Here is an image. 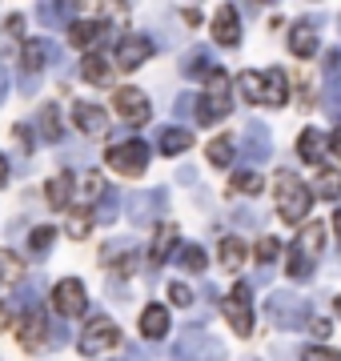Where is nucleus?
<instances>
[{
    "mask_svg": "<svg viewBox=\"0 0 341 361\" xmlns=\"http://www.w3.org/2000/svg\"><path fill=\"white\" fill-rule=\"evenodd\" d=\"M333 229H337V241H341V213L333 217Z\"/></svg>",
    "mask_w": 341,
    "mask_h": 361,
    "instance_id": "4d7b16f0",
    "label": "nucleus"
},
{
    "mask_svg": "<svg viewBox=\"0 0 341 361\" xmlns=\"http://www.w3.org/2000/svg\"><path fill=\"white\" fill-rule=\"evenodd\" d=\"M56 233L49 229V225H40V229H32V237H28V249H32V257H44L49 249H53Z\"/></svg>",
    "mask_w": 341,
    "mask_h": 361,
    "instance_id": "c9c22d12",
    "label": "nucleus"
},
{
    "mask_svg": "<svg viewBox=\"0 0 341 361\" xmlns=\"http://www.w3.org/2000/svg\"><path fill=\"white\" fill-rule=\"evenodd\" d=\"M132 253H137V249H132L129 241H108V245L101 249V261H105V265H117L120 273H129L132 265H137V257H132Z\"/></svg>",
    "mask_w": 341,
    "mask_h": 361,
    "instance_id": "4be33fe9",
    "label": "nucleus"
},
{
    "mask_svg": "<svg viewBox=\"0 0 341 361\" xmlns=\"http://www.w3.org/2000/svg\"><path fill=\"white\" fill-rule=\"evenodd\" d=\"M181 73H185V77H205V80H209L213 73H217V65H213V52L209 49H193L189 56H185Z\"/></svg>",
    "mask_w": 341,
    "mask_h": 361,
    "instance_id": "5701e85b",
    "label": "nucleus"
},
{
    "mask_svg": "<svg viewBox=\"0 0 341 361\" xmlns=\"http://www.w3.org/2000/svg\"><path fill=\"white\" fill-rule=\"evenodd\" d=\"M120 361H144V353H141V349H129V353H125Z\"/></svg>",
    "mask_w": 341,
    "mask_h": 361,
    "instance_id": "5fc2aeb1",
    "label": "nucleus"
},
{
    "mask_svg": "<svg viewBox=\"0 0 341 361\" xmlns=\"http://www.w3.org/2000/svg\"><path fill=\"white\" fill-rule=\"evenodd\" d=\"M326 113L333 116V121H341V77H333L326 85Z\"/></svg>",
    "mask_w": 341,
    "mask_h": 361,
    "instance_id": "ea45409f",
    "label": "nucleus"
},
{
    "mask_svg": "<svg viewBox=\"0 0 341 361\" xmlns=\"http://www.w3.org/2000/svg\"><path fill=\"white\" fill-rule=\"evenodd\" d=\"M77 193H80V201H101V197H105V180H101V173H85Z\"/></svg>",
    "mask_w": 341,
    "mask_h": 361,
    "instance_id": "f704fd0d",
    "label": "nucleus"
},
{
    "mask_svg": "<svg viewBox=\"0 0 341 361\" xmlns=\"http://www.w3.org/2000/svg\"><path fill=\"white\" fill-rule=\"evenodd\" d=\"M289 52H293V56H302V61H314V56H317V28L309 25V20L289 25Z\"/></svg>",
    "mask_w": 341,
    "mask_h": 361,
    "instance_id": "f3484780",
    "label": "nucleus"
},
{
    "mask_svg": "<svg viewBox=\"0 0 341 361\" xmlns=\"http://www.w3.org/2000/svg\"><path fill=\"white\" fill-rule=\"evenodd\" d=\"M20 28H25V20H20V16H8V25H4V32H8V37H20Z\"/></svg>",
    "mask_w": 341,
    "mask_h": 361,
    "instance_id": "09e8293b",
    "label": "nucleus"
},
{
    "mask_svg": "<svg viewBox=\"0 0 341 361\" xmlns=\"http://www.w3.org/2000/svg\"><path fill=\"white\" fill-rule=\"evenodd\" d=\"M225 317H229L237 337L253 334V289L249 285H233L229 289V297H225Z\"/></svg>",
    "mask_w": 341,
    "mask_h": 361,
    "instance_id": "6e6552de",
    "label": "nucleus"
},
{
    "mask_svg": "<svg viewBox=\"0 0 341 361\" xmlns=\"http://www.w3.org/2000/svg\"><path fill=\"white\" fill-rule=\"evenodd\" d=\"M337 317H341V297H337Z\"/></svg>",
    "mask_w": 341,
    "mask_h": 361,
    "instance_id": "13d9d810",
    "label": "nucleus"
},
{
    "mask_svg": "<svg viewBox=\"0 0 341 361\" xmlns=\"http://www.w3.org/2000/svg\"><path fill=\"white\" fill-rule=\"evenodd\" d=\"M277 257H281V241H277V237H261V245H257V261H261V265H273Z\"/></svg>",
    "mask_w": 341,
    "mask_h": 361,
    "instance_id": "a19ab883",
    "label": "nucleus"
},
{
    "mask_svg": "<svg viewBox=\"0 0 341 361\" xmlns=\"http://www.w3.org/2000/svg\"><path fill=\"white\" fill-rule=\"evenodd\" d=\"M209 161L217 169L233 165V141H229V137H213V141H209Z\"/></svg>",
    "mask_w": 341,
    "mask_h": 361,
    "instance_id": "72a5a7b5",
    "label": "nucleus"
},
{
    "mask_svg": "<svg viewBox=\"0 0 341 361\" xmlns=\"http://www.w3.org/2000/svg\"><path fill=\"white\" fill-rule=\"evenodd\" d=\"M73 173H56L53 180H49V189H44V197H49V205L53 209H65L68 201H73Z\"/></svg>",
    "mask_w": 341,
    "mask_h": 361,
    "instance_id": "393cba45",
    "label": "nucleus"
},
{
    "mask_svg": "<svg viewBox=\"0 0 341 361\" xmlns=\"http://www.w3.org/2000/svg\"><path fill=\"white\" fill-rule=\"evenodd\" d=\"M113 109H117L125 121H129L132 129L137 125H149V116H153V104H149V97H144L141 89H113Z\"/></svg>",
    "mask_w": 341,
    "mask_h": 361,
    "instance_id": "1a4fd4ad",
    "label": "nucleus"
},
{
    "mask_svg": "<svg viewBox=\"0 0 341 361\" xmlns=\"http://www.w3.org/2000/svg\"><path fill=\"white\" fill-rule=\"evenodd\" d=\"M8 185V161H4V153H0V189Z\"/></svg>",
    "mask_w": 341,
    "mask_h": 361,
    "instance_id": "603ef678",
    "label": "nucleus"
},
{
    "mask_svg": "<svg viewBox=\"0 0 341 361\" xmlns=\"http://www.w3.org/2000/svg\"><path fill=\"white\" fill-rule=\"evenodd\" d=\"M173 113H177V116H193V113H197V101H193V97L185 92V97H177V104H173Z\"/></svg>",
    "mask_w": 341,
    "mask_h": 361,
    "instance_id": "49530a36",
    "label": "nucleus"
},
{
    "mask_svg": "<svg viewBox=\"0 0 341 361\" xmlns=\"http://www.w3.org/2000/svg\"><path fill=\"white\" fill-rule=\"evenodd\" d=\"M77 349L85 357H97V353H105V349H120V329L113 317H92L85 329H80V341Z\"/></svg>",
    "mask_w": 341,
    "mask_h": 361,
    "instance_id": "423d86ee",
    "label": "nucleus"
},
{
    "mask_svg": "<svg viewBox=\"0 0 341 361\" xmlns=\"http://www.w3.org/2000/svg\"><path fill=\"white\" fill-rule=\"evenodd\" d=\"M85 305H89V297H85V285H80L77 277L56 281V289H53V310L61 313V317H80V313H85Z\"/></svg>",
    "mask_w": 341,
    "mask_h": 361,
    "instance_id": "f8f14e48",
    "label": "nucleus"
},
{
    "mask_svg": "<svg viewBox=\"0 0 341 361\" xmlns=\"http://www.w3.org/2000/svg\"><path fill=\"white\" fill-rule=\"evenodd\" d=\"M245 253H249V249L241 245L237 237H225V241H221V253H217V261H221V269H225V273H237L241 265H245Z\"/></svg>",
    "mask_w": 341,
    "mask_h": 361,
    "instance_id": "bb28decb",
    "label": "nucleus"
},
{
    "mask_svg": "<svg viewBox=\"0 0 341 361\" xmlns=\"http://www.w3.org/2000/svg\"><path fill=\"white\" fill-rule=\"evenodd\" d=\"M305 361H341V353H337V349H321V345H314V349H305Z\"/></svg>",
    "mask_w": 341,
    "mask_h": 361,
    "instance_id": "a18cd8bd",
    "label": "nucleus"
},
{
    "mask_svg": "<svg viewBox=\"0 0 341 361\" xmlns=\"http://www.w3.org/2000/svg\"><path fill=\"white\" fill-rule=\"evenodd\" d=\"M149 56H153V40H144V37H125V40L117 44V61H113V65L125 68V73H132V68H141Z\"/></svg>",
    "mask_w": 341,
    "mask_h": 361,
    "instance_id": "ddd939ff",
    "label": "nucleus"
},
{
    "mask_svg": "<svg viewBox=\"0 0 341 361\" xmlns=\"http://www.w3.org/2000/svg\"><path fill=\"white\" fill-rule=\"evenodd\" d=\"M13 325V305H0V329H8Z\"/></svg>",
    "mask_w": 341,
    "mask_h": 361,
    "instance_id": "3c124183",
    "label": "nucleus"
},
{
    "mask_svg": "<svg viewBox=\"0 0 341 361\" xmlns=\"http://www.w3.org/2000/svg\"><path fill=\"white\" fill-rule=\"evenodd\" d=\"M141 334L149 337V341H161V337L169 334V310H165V305H144Z\"/></svg>",
    "mask_w": 341,
    "mask_h": 361,
    "instance_id": "6ab92c4d",
    "label": "nucleus"
},
{
    "mask_svg": "<svg viewBox=\"0 0 341 361\" xmlns=\"http://www.w3.org/2000/svg\"><path fill=\"white\" fill-rule=\"evenodd\" d=\"M169 205V197L165 189H144V193H132L129 197V221L132 225H149V221H157Z\"/></svg>",
    "mask_w": 341,
    "mask_h": 361,
    "instance_id": "9b49d317",
    "label": "nucleus"
},
{
    "mask_svg": "<svg viewBox=\"0 0 341 361\" xmlns=\"http://www.w3.org/2000/svg\"><path fill=\"white\" fill-rule=\"evenodd\" d=\"M89 229H92V213L77 209V213L68 217V237H73V241H80V237H89Z\"/></svg>",
    "mask_w": 341,
    "mask_h": 361,
    "instance_id": "58836bf2",
    "label": "nucleus"
},
{
    "mask_svg": "<svg viewBox=\"0 0 341 361\" xmlns=\"http://www.w3.org/2000/svg\"><path fill=\"white\" fill-rule=\"evenodd\" d=\"M237 89H241V97L249 104H261V77L257 73H241L237 77Z\"/></svg>",
    "mask_w": 341,
    "mask_h": 361,
    "instance_id": "e433bc0d",
    "label": "nucleus"
},
{
    "mask_svg": "<svg viewBox=\"0 0 341 361\" xmlns=\"http://www.w3.org/2000/svg\"><path fill=\"white\" fill-rule=\"evenodd\" d=\"M101 37H105V25H101V20H77V25L68 28V40H73L77 49H92Z\"/></svg>",
    "mask_w": 341,
    "mask_h": 361,
    "instance_id": "b1692460",
    "label": "nucleus"
},
{
    "mask_svg": "<svg viewBox=\"0 0 341 361\" xmlns=\"http://www.w3.org/2000/svg\"><path fill=\"white\" fill-rule=\"evenodd\" d=\"M4 92H8V73L0 68V104H4Z\"/></svg>",
    "mask_w": 341,
    "mask_h": 361,
    "instance_id": "864d4df0",
    "label": "nucleus"
},
{
    "mask_svg": "<svg viewBox=\"0 0 341 361\" xmlns=\"http://www.w3.org/2000/svg\"><path fill=\"white\" fill-rule=\"evenodd\" d=\"M229 113H233V80L217 68L209 77V85H205V92L197 97V121L201 125H217Z\"/></svg>",
    "mask_w": 341,
    "mask_h": 361,
    "instance_id": "f03ea898",
    "label": "nucleus"
},
{
    "mask_svg": "<svg viewBox=\"0 0 341 361\" xmlns=\"http://www.w3.org/2000/svg\"><path fill=\"white\" fill-rule=\"evenodd\" d=\"M117 217V193H108L105 189V197H101V213H97V221H113Z\"/></svg>",
    "mask_w": 341,
    "mask_h": 361,
    "instance_id": "37998d69",
    "label": "nucleus"
},
{
    "mask_svg": "<svg viewBox=\"0 0 341 361\" xmlns=\"http://www.w3.org/2000/svg\"><path fill=\"white\" fill-rule=\"evenodd\" d=\"M16 337H20V345H25L28 353H37V349H44V341H49V322H44L37 310H28L25 317H20V325H16Z\"/></svg>",
    "mask_w": 341,
    "mask_h": 361,
    "instance_id": "4468645a",
    "label": "nucleus"
},
{
    "mask_svg": "<svg viewBox=\"0 0 341 361\" xmlns=\"http://www.w3.org/2000/svg\"><path fill=\"white\" fill-rule=\"evenodd\" d=\"M241 157H245L253 169L265 165V161L273 157V133H269V125H261V121L245 125V137H241Z\"/></svg>",
    "mask_w": 341,
    "mask_h": 361,
    "instance_id": "9d476101",
    "label": "nucleus"
},
{
    "mask_svg": "<svg viewBox=\"0 0 341 361\" xmlns=\"http://www.w3.org/2000/svg\"><path fill=\"white\" fill-rule=\"evenodd\" d=\"M37 125H40V137H44V141H61V109H56V104H44V109H40V116H37Z\"/></svg>",
    "mask_w": 341,
    "mask_h": 361,
    "instance_id": "7c9ffc66",
    "label": "nucleus"
},
{
    "mask_svg": "<svg viewBox=\"0 0 341 361\" xmlns=\"http://www.w3.org/2000/svg\"><path fill=\"white\" fill-rule=\"evenodd\" d=\"M173 245H177V225H161L149 261H153V265H165V261H169V253H173Z\"/></svg>",
    "mask_w": 341,
    "mask_h": 361,
    "instance_id": "c85d7f7f",
    "label": "nucleus"
},
{
    "mask_svg": "<svg viewBox=\"0 0 341 361\" xmlns=\"http://www.w3.org/2000/svg\"><path fill=\"white\" fill-rule=\"evenodd\" d=\"M321 249H326V229H321V221L302 225L297 241L289 249V273H293V277H309L314 265L321 261Z\"/></svg>",
    "mask_w": 341,
    "mask_h": 361,
    "instance_id": "f257e3e1",
    "label": "nucleus"
},
{
    "mask_svg": "<svg viewBox=\"0 0 341 361\" xmlns=\"http://www.w3.org/2000/svg\"><path fill=\"white\" fill-rule=\"evenodd\" d=\"M265 317L277 325V329H305L309 325V305H305L302 293H289V289H277L265 301Z\"/></svg>",
    "mask_w": 341,
    "mask_h": 361,
    "instance_id": "7ed1b4c3",
    "label": "nucleus"
},
{
    "mask_svg": "<svg viewBox=\"0 0 341 361\" xmlns=\"http://www.w3.org/2000/svg\"><path fill=\"white\" fill-rule=\"evenodd\" d=\"M169 301H173V305H193V289L181 285V281H173L169 285Z\"/></svg>",
    "mask_w": 341,
    "mask_h": 361,
    "instance_id": "79ce46f5",
    "label": "nucleus"
},
{
    "mask_svg": "<svg viewBox=\"0 0 341 361\" xmlns=\"http://www.w3.org/2000/svg\"><path fill=\"white\" fill-rule=\"evenodd\" d=\"M333 157H341V129H337V137H333Z\"/></svg>",
    "mask_w": 341,
    "mask_h": 361,
    "instance_id": "6e6d98bb",
    "label": "nucleus"
},
{
    "mask_svg": "<svg viewBox=\"0 0 341 361\" xmlns=\"http://www.w3.org/2000/svg\"><path fill=\"white\" fill-rule=\"evenodd\" d=\"M20 277H25V261L8 249H0V285H16Z\"/></svg>",
    "mask_w": 341,
    "mask_h": 361,
    "instance_id": "2f4dec72",
    "label": "nucleus"
},
{
    "mask_svg": "<svg viewBox=\"0 0 341 361\" xmlns=\"http://www.w3.org/2000/svg\"><path fill=\"white\" fill-rule=\"evenodd\" d=\"M233 189L237 193H245V197H257L265 189V180L257 169H241V173H233Z\"/></svg>",
    "mask_w": 341,
    "mask_h": 361,
    "instance_id": "473e14b6",
    "label": "nucleus"
},
{
    "mask_svg": "<svg viewBox=\"0 0 341 361\" xmlns=\"http://www.w3.org/2000/svg\"><path fill=\"white\" fill-rule=\"evenodd\" d=\"M56 49L49 44V40H25V52H20V65L28 68V73H37V68H44V61H53Z\"/></svg>",
    "mask_w": 341,
    "mask_h": 361,
    "instance_id": "412c9836",
    "label": "nucleus"
},
{
    "mask_svg": "<svg viewBox=\"0 0 341 361\" xmlns=\"http://www.w3.org/2000/svg\"><path fill=\"white\" fill-rule=\"evenodd\" d=\"M261 104H273V109L289 104V80H285V68H269V73L261 77Z\"/></svg>",
    "mask_w": 341,
    "mask_h": 361,
    "instance_id": "a211bd4d",
    "label": "nucleus"
},
{
    "mask_svg": "<svg viewBox=\"0 0 341 361\" xmlns=\"http://www.w3.org/2000/svg\"><path fill=\"white\" fill-rule=\"evenodd\" d=\"M181 265L189 273H201L205 265H209V257H205V249H201V245H185L181 249Z\"/></svg>",
    "mask_w": 341,
    "mask_h": 361,
    "instance_id": "4c0bfd02",
    "label": "nucleus"
},
{
    "mask_svg": "<svg viewBox=\"0 0 341 361\" xmlns=\"http://www.w3.org/2000/svg\"><path fill=\"white\" fill-rule=\"evenodd\" d=\"M309 193L326 197V201H337V197H341V173H337V169H321V173H317V180H314V189H309Z\"/></svg>",
    "mask_w": 341,
    "mask_h": 361,
    "instance_id": "c756f323",
    "label": "nucleus"
},
{
    "mask_svg": "<svg viewBox=\"0 0 341 361\" xmlns=\"http://www.w3.org/2000/svg\"><path fill=\"white\" fill-rule=\"evenodd\" d=\"M157 145H161L165 157H177V153H185V149H193V133L189 129H165Z\"/></svg>",
    "mask_w": 341,
    "mask_h": 361,
    "instance_id": "cd10ccee",
    "label": "nucleus"
},
{
    "mask_svg": "<svg viewBox=\"0 0 341 361\" xmlns=\"http://www.w3.org/2000/svg\"><path fill=\"white\" fill-rule=\"evenodd\" d=\"M213 37H217V44H225V49H237V44H241V25H237L233 4H221V8H217V16H213Z\"/></svg>",
    "mask_w": 341,
    "mask_h": 361,
    "instance_id": "2eb2a0df",
    "label": "nucleus"
},
{
    "mask_svg": "<svg viewBox=\"0 0 341 361\" xmlns=\"http://www.w3.org/2000/svg\"><path fill=\"white\" fill-rule=\"evenodd\" d=\"M309 205H314L309 185L297 173H281L277 177V213H281V221H305Z\"/></svg>",
    "mask_w": 341,
    "mask_h": 361,
    "instance_id": "20e7f679",
    "label": "nucleus"
},
{
    "mask_svg": "<svg viewBox=\"0 0 341 361\" xmlns=\"http://www.w3.org/2000/svg\"><path fill=\"white\" fill-rule=\"evenodd\" d=\"M105 161H108L113 173H120V177H141L144 169H149V145L144 141H120L105 153Z\"/></svg>",
    "mask_w": 341,
    "mask_h": 361,
    "instance_id": "0eeeda50",
    "label": "nucleus"
},
{
    "mask_svg": "<svg viewBox=\"0 0 341 361\" xmlns=\"http://www.w3.org/2000/svg\"><path fill=\"white\" fill-rule=\"evenodd\" d=\"M181 16L189 20V25H201V8H197V4H189V8H181Z\"/></svg>",
    "mask_w": 341,
    "mask_h": 361,
    "instance_id": "8fccbe9b",
    "label": "nucleus"
},
{
    "mask_svg": "<svg viewBox=\"0 0 341 361\" xmlns=\"http://www.w3.org/2000/svg\"><path fill=\"white\" fill-rule=\"evenodd\" d=\"M233 221L241 225V229H257V225H261V213H253V209H237Z\"/></svg>",
    "mask_w": 341,
    "mask_h": 361,
    "instance_id": "c03bdc74",
    "label": "nucleus"
},
{
    "mask_svg": "<svg viewBox=\"0 0 341 361\" xmlns=\"http://www.w3.org/2000/svg\"><path fill=\"white\" fill-rule=\"evenodd\" d=\"M321 153H326L321 133H317V129H305L302 137H297V157H302L305 165H317V161H321Z\"/></svg>",
    "mask_w": 341,
    "mask_h": 361,
    "instance_id": "a878e982",
    "label": "nucleus"
},
{
    "mask_svg": "<svg viewBox=\"0 0 341 361\" xmlns=\"http://www.w3.org/2000/svg\"><path fill=\"white\" fill-rule=\"evenodd\" d=\"M173 361H225V345L213 334H205V329H185L177 337Z\"/></svg>",
    "mask_w": 341,
    "mask_h": 361,
    "instance_id": "39448f33",
    "label": "nucleus"
},
{
    "mask_svg": "<svg viewBox=\"0 0 341 361\" xmlns=\"http://www.w3.org/2000/svg\"><path fill=\"white\" fill-rule=\"evenodd\" d=\"M309 329H314V337H321V341L329 337V322H326V317H317V322H309Z\"/></svg>",
    "mask_w": 341,
    "mask_h": 361,
    "instance_id": "de8ad7c7",
    "label": "nucleus"
},
{
    "mask_svg": "<svg viewBox=\"0 0 341 361\" xmlns=\"http://www.w3.org/2000/svg\"><path fill=\"white\" fill-rule=\"evenodd\" d=\"M73 125H77L85 137H101V133L108 129V116H105V109H97V104L77 101L73 104Z\"/></svg>",
    "mask_w": 341,
    "mask_h": 361,
    "instance_id": "dca6fc26",
    "label": "nucleus"
},
{
    "mask_svg": "<svg viewBox=\"0 0 341 361\" xmlns=\"http://www.w3.org/2000/svg\"><path fill=\"white\" fill-rule=\"evenodd\" d=\"M80 77L89 80V85H113V61H105L101 52H89L80 61Z\"/></svg>",
    "mask_w": 341,
    "mask_h": 361,
    "instance_id": "aec40b11",
    "label": "nucleus"
}]
</instances>
